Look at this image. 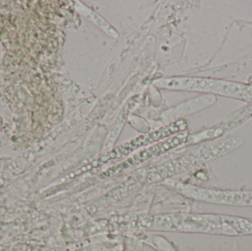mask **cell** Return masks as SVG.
<instances>
[{"label":"cell","mask_w":252,"mask_h":251,"mask_svg":"<svg viewBox=\"0 0 252 251\" xmlns=\"http://www.w3.org/2000/svg\"><path fill=\"white\" fill-rule=\"evenodd\" d=\"M188 127V122L184 119L175 121L168 125L158 128L156 131H152L149 134L141 135L139 137L133 139L127 142L124 143L121 145L118 146L116 148L109 152L106 154L103 155L99 158L97 160L94 161L91 164L92 166L97 167L101 164L106 163L108 161L112 159H120L130 154L132 152L136 150L139 147L148 145L151 143L155 142L158 140L167 138L176 133L181 132L186 130Z\"/></svg>","instance_id":"obj_1"},{"label":"cell","mask_w":252,"mask_h":251,"mask_svg":"<svg viewBox=\"0 0 252 251\" xmlns=\"http://www.w3.org/2000/svg\"><path fill=\"white\" fill-rule=\"evenodd\" d=\"M191 197L201 201L225 206L252 207V191L192 188Z\"/></svg>","instance_id":"obj_2"},{"label":"cell","mask_w":252,"mask_h":251,"mask_svg":"<svg viewBox=\"0 0 252 251\" xmlns=\"http://www.w3.org/2000/svg\"><path fill=\"white\" fill-rule=\"evenodd\" d=\"M188 133H181L173 137L167 139L161 142L157 143L155 145L151 146L145 150H141L139 153H136L130 158H128L125 162H121L119 165L114 166V167L110 168L106 174L107 175H113L118 173L119 172L124 170L126 168H128L131 165L136 164L142 163L154 156H158L159 155L166 153L168 150L183 144L185 141H188Z\"/></svg>","instance_id":"obj_3"},{"label":"cell","mask_w":252,"mask_h":251,"mask_svg":"<svg viewBox=\"0 0 252 251\" xmlns=\"http://www.w3.org/2000/svg\"><path fill=\"white\" fill-rule=\"evenodd\" d=\"M252 117V105L244 106L210 129L197 136L195 141L219 138Z\"/></svg>","instance_id":"obj_4"}]
</instances>
